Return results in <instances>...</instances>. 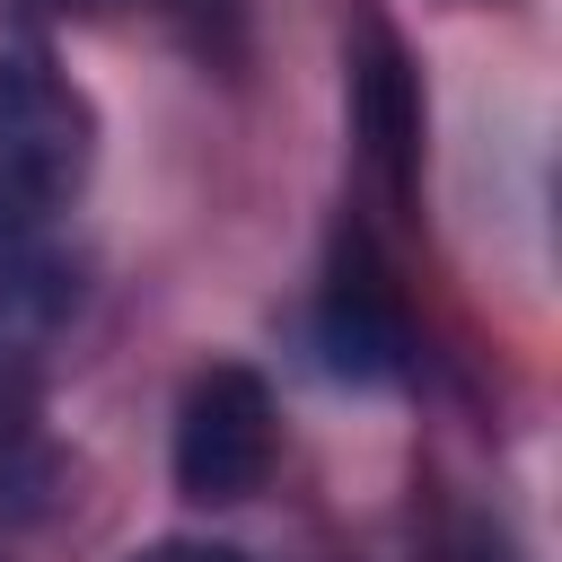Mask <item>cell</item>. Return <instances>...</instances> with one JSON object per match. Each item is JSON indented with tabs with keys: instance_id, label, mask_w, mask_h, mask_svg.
Segmentation results:
<instances>
[{
	"instance_id": "1",
	"label": "cell",
	"mask_w": 562,
	"mask_h": 562,
	"mask_svg": "<svg viewBox=\"0 0 562 562\" xmlns=\"http://www.w3.org/2000/svg\"><path fill=\"white\" fill-rule=\"evenodd\" d=\"M88 158H97V114L79 79L35 26L0 18V237H35L53 211H70Z\"/></svg>"
},
{
	"instance_id": "2",
	"label": "cell",
	"mask_w": 562,
	"mask_h": 562,
	"mask_svg": "<svg viewBox=\"0 0 562 562\" xmlns=\"http://www.w3.org/2000/svg\"><path fill=\"white\" fill-rule=\"evenodd\" d=\"M272 448H281V422H272V386L246 369V360H211L193 369L184 404H176V439H167V465H176V492L193 509H237L272 483Z\"/></svg>"
},
{
	"instance_id": "3",
	"label": "cell",
	"mask_w": 562,
	"mask_h": 562,
	"mask_svg": "<svg viewBox=\"0 0 562 562\" xmlns=\"http://www.w3.org/2000/svg\"><path fill=\"white\" fill-rule=\"evenodd\" d=\"M307 351L351 386H395L413 369V316H404V299L386 290V272L360 246L325 272V290L307 307Z\"/></svg>"
},
{
	"instance_id": "4",
	"label": "cell",
	"mask_w": 562,
	"mask_h": 562,
	"mask_svg": "<svg viewBox=\"0 0 562 562\" xmlns=\"http://www.w3.org/2000/svg\"><path fill=\"white\" fill-rule=\"evenodd\" d=\"M351 123H360L378 176L395 193H413V176H422V88H413L404 44L378 18H360V44H351Z\"/></svg>"
},
{
	"instance_id": "5",
	"label": "cell",
	"mask_w": 562,
	"mask_h": 562,
	"mask_svg": "<svg viewBox=\"0 0 562 562\" xmlns=\"http://www.w3.org/2000/svg\"><path fill=\"white\" fill-rule=\"evenodd\" d=\"M44 492H53V439H44V413H35V378L0 342V527L35 518Z\"/></svg>"
},
{
	"instance_id": "6",
	"label": "cell",
	"mask_w": 562,
	"mask_h": 562,
	"mask_svg": "<svg viewBox=\"0 0 562 562\" xmlns=\"http://www.w3.org/2000/svg\"><path fill=\"white\" fill-rule=\"evenodd\" d=\"M132 562H246L237 544H211V536H167V544H140Z\"/></svg>"
},
{
	"instance_id": "7",
	"label": "cell",
	"mask_w": 562,
	"mask_h": 562,
	"mask_svg": "<svg viewBox=\"0 0 562 562\" xmlns=\"http://www.w3.org/2000/svg\"><path fill=\"white\" fill-rule=\"evenodd\" d=\"M448 562H509V553L492 544V527H457L448 536Z\"/></svg>"
}]
</instances>
